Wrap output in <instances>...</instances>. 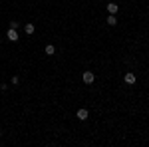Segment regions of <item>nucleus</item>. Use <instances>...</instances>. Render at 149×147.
<instances>
[{
	"instance_id": "nucleus-7",
	"label": "nucleus",
	"mask_w": 149,
	"mask_h": 147,
	"mask_svg": "<svg viewBox=\"0 0 149 147\" xmlns=\"http://www.w3.org/2000/svg\"><path fill=\"white\" fill-rule=\"evenodd\" d=\"M106 22H108V24H110V26H115V24H117V18H115V14H110V16H108V20H106Z\"/></svg>"
},
{
	"instance_id": "nucleus-3",
	"label": "nucleus",
	"mask_w": 149,
	"mask_h": 147,
	"mask_svg": "<svg viewBox=\"0 0 149 147\" xmlns=\"http://www.w3.org/2000/svg\"><path fill=\"white\" fill-rule=\"evenodd\" d=\"M94 80H96L94 72H84V84H94Z\"/></svg>"
},
{
	"instance_id": "nucleus-8",
	"label": "nucleus",
	"mask_w": 149,
	"mask_h": 147,
	"mask_svg": "<svg viewBox=\"0 0 149 147\" xmlns=\"http://www.w3.org/2000/svg\"><path fill=\"white\" fill-rule=\"evenodd\" d=\"M34 30H36L34 24H26V26H24V32H26V34H34Z\"/></svg>"
},
{
	"instance_id": "nucleus-6",
	"label": "nucleus",
	"mask_w": 149,
	"mask_h": 147,
	"mask_svg": "<svg viewBox=\"0 0 149 147\" xmlns=\"http://www.w3.org/2000/svg\"><path fill=\"white\" fill-rule=\"evenodd\" d=\"M44 52H46V54H48V56H54V54H56V48H54V46H52V44H48V46H46V48H44Z\"/></svg>"
},
{
	"instance_id": "nucleus-9",
	"label": "nucleus",
	"mask_w": 149,
	"mask_h": 147,
	"mask_svg": "<svg viewBox=\"0 0 149 147\" xmlns=\"http://www.w3.org/2000/svg\"><path fill=\"white\" fill-rule=\"evenodd\" d=\"M12 84H14V86H18V84H20V78H18V76H14V78H12Z\"/></svg>"
},
{
	"instance_id": "nucleus-2",
	"label": "nucleus",
	"mask_w": 149,
	"mask_h": 147,
	"mask_svg": "<svg viewBox=\"0 0 149 147\" xmlns=\"http://www.w3.org/2000/svg\"><path fill=\"white\" fill-rule=\"evenodd\" d=\"M6 38H8L10 42H18V32H16L14 28H10V30L6 32Z\"/></svg>"
},
{
	"instance_id": "nucleus-1",
	"label": "nucleus",
	"mask_w": 149,
	"mask_h": 147,
	"mask_svg": "<svg viewBox=\"0 0 149 147\" xmlns=\"http://www.w3.org/2000/svg\"><path fill=\"white\" fill-rule=\"evenodd\" d=\"M76 115L80 117V121H86V119L90 117V113H88V110H86V108H80V110H78V113H76Z\"/></svg>"
},
{
	"instance_id": "nucleus-5",
	"label": "nucleus",
	"mask_w": 149,
	"mask_h": 147,
	"mask_svg": "<svg viewBox=\"0 0 149 147\" xmlns=\"http://www.w3.org/2000/svg\"><path fill=\"white\" fill-rule=\"evenodd\" d=\"M117 10H119V6H117L115 2H110V4H108V12H110V14H115Z\"/></svg>"
},
{
	"instance_id": "nucleus-4",
	"label": "nucleus",
	"mask_w": 149,
	"mask_h": 147,
	"mask_svg": "<svg viewBox=\"0 0 149 147\" xmlns=\"http://www.w3.org/2000/svg\"><path fill=\"white\" fill-rule=\"evenodd\" d=\"M123 80H125V84H129V86H131V84H135V74L127 72V74H125V78H123Z\"/></svg>"
}]
</instances>
